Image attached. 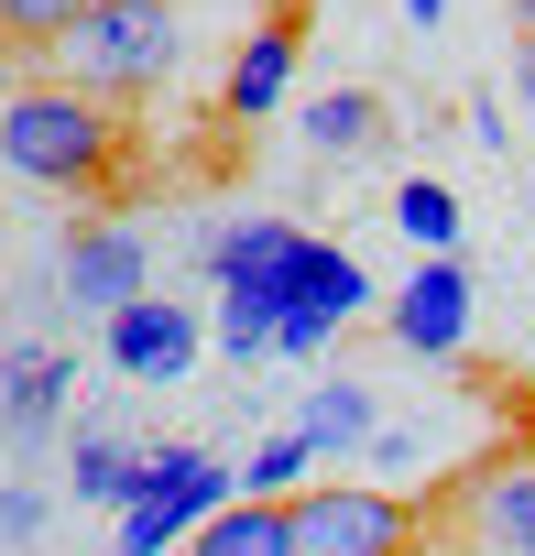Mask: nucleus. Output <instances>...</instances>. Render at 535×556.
<instances>
[{
  "label": "nucleus",
  "instance_id": "f257e3e1",
  "mask_svg": "<svg viewBox=\"0 0 535 556\" xmlns=\"http://www.w3.org/2000/svg\"><path fill=\"white\" fill-rule=\"evenodd\" d=\"M121 110L88 99V88H12V110H0V164H12L23 186H55V197H88L121 175Z\"/></svg>",
  "mask_w": 535,
  "mask_h": 556
},
{
  "label": "nucleus",
  "instance_id": "f03ea898",
  "mask_svg": "<svg viewBox=\"0 0 535 556\" xmlns=\"http://www.w3.org/2000/svg\"><path fill=\"white\" fill-rule=\"evenodd\" d=\"M175 55H186V12L175 0H99V12L66 34V88L132 110V99H153L175 77Z\"/></svg>",
  "mask_w": 535,
  "mask_h": 556
},
{
  "label": "nucleus",
  "instance_id": "7ed1b4c3",
  "mask_svg": "<svg viewBox=\"0 0 535 556\" xmlns=\"http://www.w3.org/2000/svg\"><path fill=\"white\" fill-rule=\"evenodd\" d=\"M415 502L383 480H328L285 502V556H415Z\"/></svg>",
  "mask_w": 535,
  "mask_h": 556
},
{
  "label": "nucleus",
  "instance_id": "20e7f679",
  "mask_svg": "<svg viewBox=\"0 0 535 556\" xmlns=\"http://www.w3.org/2000/svg\"><path fill=\"white\" fill-rule=\"evenodd\" d=\"M361 306H372L361 251H339V240L296 229V251H285V273H274V350H285V361H307V350H328Z\"/></svg>",
  "mask_w": 535,
  "mask_h": 556
},
{
  "label": "nucleus",
  "instance_id": "39448f33",
  "mask_svg": "<svg viewBox=\"0 0 535 556\" xmlns=\"http://www.w3.org/2000/svg\"><path fill=\"white\" fill-rule=\"evenodd\" d=\"M219 502H240V469L208 447H153L142 458V502L121 513V556H175Z\"/></svg>",
  "mask_w": 535,
  "mask_h": 556
},
{
  "label": "nucleus",
  "instance_id": "423d86ee",
  "mask_svg": "<svg viewBox=\"0 0 535 556\" xmlns=\"http://www.w3.org/2000/svg\"><path fill=\"white\" fill-rule=\"evenodd\" d=\"M153 240L142 229H121V218H88V229H66V251H55V285H66V306H88L99 328L121 317V306H142L153 285Z\"/></svg>",
  "mask_w": 535,
  "mask_h": 556
},
{
  "label": "nucleus",
  "instance_id": "0eeeda50",
  "mask_svg": "<svg viewBox=\"0 0 535 556\" xmlns=\"http://www.w3.org/2000/svg\"><path fill=\"white\" fill-rule=\"evenodd\" d=\"M459 523H470V556H535V447H502L492 469H470Z\"/></svg>",
  "mask_w": 535,
  "mask_h": 556
},
{
  "label": "nucleus",
  "instance_id": "6e6552de",
  "mask_svg": "<svg viewBox=\"0 0 535 556\" xmlns=\"http://www.w3.org/2000/svg\"><path fill=\"white\" fill-rule=\"evenodd\" d=\"M99 350H110V371H132V382H186L197 350H208V328H197L175 295H142V306H121V317L99 328Z\"/></svg>",
  "mask_w": 535,
  "mask_h": 556
},
{
  "label": "nucleus",
  "instance_id": "1a4fd4ad",
  "mask_svg": "<svg viewBox=\"0 0 535 556\" xmlns=\"http://www.w3.org/2000/svg\"><path fill=\"white\" fill-rule=\"evenodd\" d=\"M394 339H405L415 361H448V350L470 339V273H459V251H448V262H426L415 285L394 295Z\"/></svg>",
  "mask_w": 535,
  "mask_h": 556
},
{
  "label": "nucleus",
  "instance_id": "9d476101",
  "mask_svg": "<svg viewBox=\"0 0 535 556\" xmlns=\"http://www.w3.org/2000/svg\"><path fill=\"white\" fill-rule=\"evenodd\" d=\"M285 88H296V23H262V34L240 45V66H229L219 110H229V121H274V110H285Z\"/></svg>",
  "mask_w": 535,
  "mask_h": 556
},
{
  "label": "nucleus",
  "instance_id": "9b49d317",
  "mask_svg": "<svg viewBox=\"0 0 535 556\" xmlns=\"http://www.w3.org/2000/svg\"><path fill=\"white\" fill-rule=\"evenodd\" d=\"M296 437H307L318 458H361V447L383 437V393H372V382H318L307 415H296Z\"/></svg>",
  "mask_w": 535,
  "mask_h": 556
},
{
  "label": "nucleus",
  "instance_id": "f8f14e48",
  "mask_svg": "<svg viewBox=\"0 0 535 556\" xmlns=\"http://www.w3.org/2000/svg\"><path fill=\"white\" fill-rule=\"evenodd\" d=\"M285 251H296V229H285V218H229V229L208 240V285H219V295H229V285H274Z\"/></svg>",
  "mask_w": 535,
  "mask_h": 556
},
{
  "label": "nucleus",
  "instance_id": "ddd939ff",
  "mask_svg": "<svg viewBox=\"0 0 535 556\" xmlns=\"http://www.w3.org/2000/svg\"><path fill=\"white\" fill-rule=\"evenodd\" d=\"M186 556H285V502H219L186 534Z\"/></svg>",
  "mask_w": 535,
  "mask_h": 556
},
{
  "label": "nucleus",
  "instance_id": "4468645a",
  "mask_svg": "<svg viewBox=\"0 0 535 556\" xmlns=\"http://www.w3.org/2000/svg\"><path fill=\"white\" fill-rule=\"evenodd\" d=\"M142 458H153V447H121V437H77L66 480H77V502H110V513H132V502H142Z\"/></svg>",
  "mask_w": 535,
  "mask_h": 556
},
{
  "label": "nucleus",
  "instance_id": "2eb2a0df",
  "mask_svg": "<svg viewBox=\"0 0 535 556\" xmlns=\"http://www.w3.org/2000/svg\"><path fill=\"white\" fill-rule=\"evenodd\" d=\"M307 142H318V153H372V142H383V99H372V88L307 99Z\"/></svg>",
  "mask_w": 535,
  "mask_h": 556
},
{
  "label": "nucleus",
  "instance_id": "dca6fc26",
  "mask_svg": "<svg viewBox=\"0 0 535 556\" xmlns=\"http://www.w3.org/2000/svg\"><path fill=\"white\" fill-rule=\"evenodd\" d=\"M394 229H405L426 262H448V251H459V197H448L437 175H405V186H394Z\"/></svg>",
  "mask_w": 535,
  "mask_h": 556
},
{
  "label": "nucleus",
  "instance_id": "f3484780",
  "mask_svg": "<svg viewBox=\"0 0 535 556\" xmlns=\"http://www.w3.org/2000/svg\"><path fill=\"white\" fill-rule=\"evenodd\" d=\"M307 469H318V447H307L296 426H274V437H262V447L240 458V502H274V491H296Z\"/></svg>",
  "mask_w": 535,
  "mask_h": 556
},
{
  "label": "nucleus",
  "instance_id": "a211bd4d",
  "mask_svg": "<svg viewBox=\"0 0 535 556\" xmlns=\"http://www.w3.org/2000/svg\"><path fill=\"white\" fill-rule=\"evenodd\" d=\"M219 350H229V361H262V350H274V285H229V295H219Z\"/></svg>",
  "mask_w": 535,
  "mask_h": 556
},
{
  "label": "nucleus",
  "instance_id": "6ab92c4d",
  "mask_svg": "<svg viewBox=\"0 0 535 556\" xmlns=\"http://www.w3.org/2000/svg\"><path fill=\"white\" fill-rule=\"evenodd\" d=\"M99 0H0V45H66Z\"/></svg>",
  "mask_w": 535,
  "mask_h": 556
},
{
  "label": "nucleus",
  "instance_id": "aec40b11",
  "mask_svg": "<svg viewBox=\"0 0 535 556\" xmlns=\"http://www.w3.org/2000/svg\"><path fill=\"white\" fill-rule=\"evenodd\" d=\"M12 393H23L12 415H23V426H45V415H55V393H66V361H55V350H34V361L12 371Z\"/></svg>",
  "mask_w": 535,
  "mask_h": 556
},
{
  "label": "nucleus",
  "instance_id": "412c9836",
  "mask_svg": "<svg viewBox=\"0 0 535 556\" xmlns=\"http://www.w3.org/2000/svg\"><path fill=\"white\" fill-rule=\"evenodd\" d=\"M513 99H524V121H535V45L513 55Z\"/></svg>",
  "mask_w": 535,
  "mask_h": 556
},
{
  "label": "nucleus",
  "instance_id": "4be33fe9",
  "mask_svg": "<svg viewBox=\"0 0 535 556\" xmlns=\"http://www.w3.org/2000/svg\"><path fill=\"white\" fill-rule=\"evenodd\" d=\"M405 23H415V34H437V23H448V0H405Z\"/></svg>",
  "mask_w": 535,
  "mask_h": 556
},
{
  "label": "nucleus",
  "instance_id": "5701e85b",
  "mask_svg": "<svg viewBox=\"0 0 535 556\" xmlns=\"http://www.w3.org/2000/svg\"><path fill=\"white\" fill-rule=\"evenodd\" d=\"M513 34H524V45H535V0H513Z\"/></svg>",
  "mask_w": 535,
  "mask_h": 556
}]
</instances>
